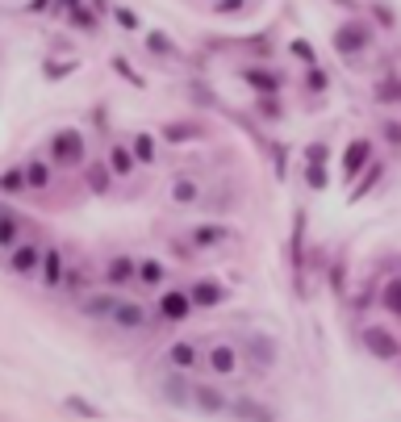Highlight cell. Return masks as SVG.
Returning a JSON list of instances; mask_svg holds the SVG:
<instances>
[{"instance_id":"obj_44","label":"cell","mask_w":401,"mask_h":422,"mask_svg":"<svg viewBox=\"0 0 401 422\" xmlns=\"http://www.w3.org/2000/svg\"><path fill=\"white\" fill-rule=\"evenodd\" d=\"M385 134H389V142H401V126H385Z\"/></svg>"},{"instance_id":"obj_22","label":"cell","mask_w":401,"mask_h":422,"mask_svg":"<svg viewBox=\"0 0 401 422\" xmlns=\"http://www.w3.org/2000/svg\"><path fill=\"white\" fill-rule=\"evenodd\" d=\"M146 50H151V54H163V59H167V54H176V42H172L167 33L151 29V33H146Z\"/></svg>"},{"instance_id":"obj_11","label":"cell","mask_w":401,"mask_h":422,"mask_svg":"<svg viewBox=\"0 0 401 422\" xmlns=\"http://www.w3.org/2000/svg\"><path fill=\"white\" fill-rule=\"evenodd\" d=\"M368 151H372V142H368V138H356V142L347 146V155H343V176H347V180H351L364 163H368Z\"/></svg>"},{"instance_id":"obj_30","label":"cell","mask_w":401,"mask_h":422,"mask_svg":"<svg viewBox=\"0 0 401 422\" xmlns=\"http://www.w3.org/2000/svg\"><path fill=\"white\" fill-rule=\"evenodd\" d=\"M71 25L84 29V33H92V29H96V17H92L88 8H71Z\"/></svg>"},{"instance_id":"obj_21","label":"cell","mask_w":401,"mask_h":422,"mask_svg":"<svg viewBox=\"0 0 401 422\" xmlns=\"http://www.w3.org/2000/svg\"><path fill=\"white\" fill-rule=\"evenodd\" d=\"M113 176H117L113 167H105V163H92V167H88V188H92V193H109Z\"/></svg>"},{"instance_id":"obj_26","label":"cell","mask_w":401,"mask_h":422,"mask_svg":"<svg viewBox=\"0 0 401 422\" xmlns=\"http://www.w3.org/2000/svg\"><path fill=\"white\" fill-rule=\"evenodd\" d=\"M21 188H29L25 167H8V172H4V193H21Z\"/></svg>"},{"instance_id":"obj_28","label":"cell","mask_w":401,"mask_h":422,"mask_svg":"<svg viewBox=\"0 0 401 422\" xmlns=\"http://www.w3.org/2000/svg\"><path fill=\"white\" fill-rule=\"evenodd\" d=\"M163 138H167V142H188V138H201V130H197V126H167Z\"/></svg>"},{"instance_id":"obj_5","label":"cell","mask_w":401,"mask_h":422,"mask_svg":"<svg viewBox=\"0 0 401 422\" xmlns=\"http://www.w3.org/2000/svg\"><path fill=\"white\" fill-rule=\"evenodd\" d=\"M364 46H368L364 25L347 21V25H339V29H335V50H339V54H364Z\"/></svg>"},{"instance_id":"obj_36","label":"cell","mask_w":401,"mask_h":422,"mask_svg":"<svg viewBox=\"0 0 401 422\" xmlns=\"http://www.w3.org/2000/svg\"><path fill=\"white\" fill-rule=\"evenodd\" d=\"M377 180H381V163H372V167L364 172V188H356V197H351V201H360V197H364V193H368V188H372Z\"/></svg>"},{"instance_id":"obj_29","label":"cell","mask_w":401,"mask_h":422,"mask_svg":"<svg viewBox=\"0 0 401 422\" xmlns=\"http://www.w3.org/2000/svg\"><path fill=\"white\" fill-rule=\"evenodd\" d=\"M0 243H4V251L17 247V218L13 213H4V222H0Z\"/></svg>"},{"instance_id":"obj_3","label":"cell","mask_w":401,"mask_h":422,"mask_svg":"<svg viewBox=\"0 0 401 422\" xmlns=\"http://www.w3.org/2000/svg\"><path fill=\"white\" fill-rule=\"evenodd\" d=\"M192 410H201V414H226L230 402H226V393L218 385H192Z\"/></svg>"},{"instance_id":"obj_19","label":"cell","mask_w":401,"mask_h":422,"mask_svg":"<svg viewBox=\"0 0 401 422\" xmlns=\"http://www.w3.org/2000/svg\"><path fill=\"white\" fill-rule=\"evenodd\" d=\"M134 163H138L134 146H113V151H109V167H113L117 176H130V172H134Z\"/></svg>"},{"instance_id":"obj_17","label":"cell","mask_w":401,"mask_h":422,"mask_svg":"<svg viewBox=\"0 0 401 422\" xmlns=\"http://www.w3.org/2000/svg\"><path fill=\"white\" fill-rule=\"evenodd\" d=\"M172 201H176V205H197V201H201V184L188 180V176H180V180L172 184Z\"/></svg>"},{"instance_id":"obj_42","label":"cell","mask_w":401,"mask_h":422,"mask_svg":"<svg viewBox=\"0 0 401 422\" xmlns=\"http://www.w3.org/2000/svg\"><path fill=\"white\" fill-rule=\"evenodd\" d=\"M259 113H264V117H280V105H276V100H268V96H264V100H259Z\"/></svg>"},{"instance_id":"obj_46","label":"cell","mask_w":401,"mask_h":422,"mask_svg":"<svg viewBox=\"0 0 401 422\" xmlns=\"http://www.w3.org/2000/svg\"><path fill=\"white\" fill-rule=\"evenodd\" d=\"M63 8H80V0H63Z\"/></svg>"},{"instance_id":"obj_2","label":"cell","mask_w":401,"mask_h":422,"mask_svg":"<svg viewBox=\"0 0 401 422\" xmlns=\"http://www.w3.org/2000/svg\"><path fill=\"white\" fill-rule=\"evenodd\" d=\"M192 306H197V301H192V293H188V289H167V293L159 297V314H163L167 322H184Z\"/></svg>"},{"instance_id":"obj_45","label":"cell","mask_w":401,"mask_h":422,"mask_svg":"<svg viewBox=\"0 0 401 422\" xmlns=\"http://www.w3.org/2000/svg\"><path fill=\"white\" fill-rule=\"evenodd\" d=\"M46 4H50V0H29V8H33V13H42Z\"/></svg>"},{"instance_id":"obj_16","label":"cell","mask_w":401,"mask_h":422,"mask_svg":"<svg viewBox=\"0 0 401 422\" xmlns=\"http://www.w3.org/2000/svg\"><path fill=\"white\" fill-rule=\"evenodd\" d=\"M59 280H63V251L50 247V251L42 255V285H46V289H59Z\"/></svg>"},{"instance_id":"obj_25","label":"cell","mask_w":401,"mask_h":422,"mask_svg":"<svg viewBox=\"0 0 401 422\" xmlns=\"http://www.w3.org/2000/svg\"><path fill=\"white\" fill-rule=\"evenodd\" d=\"M138 280L155 289V285H163V268H159L155 259H142V264H138Z\"/></svg>"},{"instance_id":"obj_15","label":"cell","mask_w":401,"mask_h":422,"mask_svg":"<svg viewBox=\"0 0 401 422\" xmlns=\"http://www.w3.org/2000/svg\"><path fill=\"white\" fill-rule=\"evenodd\" d=\"M188 293H192V301H197V306H205V310H209V306H218V301H226V289H222L218 280H197Z\"/></svg>"},{"instance_id":"obj_18","label":"cell","mask_w":401,"mask_h":422,"mask_svg":"<svg viewBox=\"0 0 401 422\" xmlns=\"http://www.w3.org/2000/svg\"><path fill=\"white\" fill-rule=\"evenodd\" d=\"M226 414H234V419H272V410L268 406H259V402H251V398H239V402H230V410Z\"/></svg>"},{"instance_id":"obj_39","label":"cell","mask_w":401,"mask_h":422,"mask_svg":"<svg viewBox=\"0 0 401 422\" xmlns=\"http://www.w3.org/2000/svg\"><path fill=\"white\" fill-rule=\"evenodd\" d=\"M251 347H255V360H259V364H272V360H276V352H272V347H268L264 339H255Z\"/></svg>"},{"instance_id":"obj_33","label":"cell","mask_w":401,"mask_h":422,"mask_svg":"<svg viewBox=\"0 0 401 422\" xmlns=\"http://www.w3.org/2000/svg\"><path fill=\"white\" fill-rule=\"evenodd\" d=\"M326 159H331L326 142H310V146H305V163H326Z\"/></svg>"},{"instance_id":"obj_13","label":"cell","mask_w":401,"mask_h":422,"mask_svg":"<svg viewBox=\"0 0 401 422\" xmlns=\"http://www.w3.org/2000/svg\"><path fill=\"white\" fill-rule=\"evenodd\" d=\"M117 306H121V301H117L113 293H92V297H84V306H80V310H84L88 318H113V310H117Z\"/></svg>"},{"instance_id":"obj_14","label":"cell","mask_w":401,"mask_h":422,"mask_svg":"<svg viewBox=\"0 0 401 422\" xmlns=\"http://www.w3.org/2000/svg\"><path fill=\"white\" fill-rule=\"evenodd\" d=\"M243 80L259 92V96H276V88H280V75H272V71H259V67H247L243 71Z\"/></svg>"},{"instance_id":"obj_23","label":"cell","mask_w":401,"mask_h":422,"mask_svg":"<svg viewBox=\"0 0 401 422\" xmlns=\"http://www.w3.org/2000/svg\"><path fill=\"white\" fill-rule=\"evenodd\" d=\"M130 146H134V155H138V163H155V138H151V134H142V130H138Z\"/></svg>"},{"instance_id":"obj_27","label":"cell","mask_w":401,"mask_h":422,"mask_svg":"<svg viewBox=\"0 0 401 422\" xmlns=\"http://www.w3.org/2000/svg\"><path fill=\"white\" fill-rule=\"evenodd\" d=\"M385 310H389L393 318H401V280H389V285H385Z\"/></svg>"},{"instance_id":"obj_40","label":"cell","mask_w":401,"mask_h":422,"mask_svg":"<svg viewBox=\"0 0 401 422\" xmlns=\"http://www.w3.org/2000/svg\"><path fill=\"white\" fill-rule=\"evenodd\" d=\"M113 67H117V71H121L130 84H138V88H142V75H138V71H130V67H126V59H113Z\"/></svg>"},{"instance_id":"obj_35","label":"cell","mask_w":401,"mask_h":422,"mask_svg":"<svg viewBox=\"0 0 401 422\" xmlns=\"http://www.w3.org/2000/svg\"><path fill=\"white\" fill-rule=\"evenodd\" d=\"M305 180H310V188H326V167H322V163H310Z\"/></svg>"},{"instance_id":"obj_31","label":"cell","mask_w":401,"mask_h":422,"mask_svg":"<svg viewBox=\"0 0 401 422\" xmlns=\"http://www.w3.org/2000/svg\"><path fill=\"white\" fill-rule=\"evenodd\" d=\"M63 406H67V410H71V414H84V419H100V410H96V406H88V402H84V398H67V402H63Z\"/></svg>"},{"instance_id":"obj_7","label":"cell","mask_w":401,"mask_h":422,"mask_svg":"<svg viewBox=\"0 0 401 422\" xmlns=\"http://www.w3.org/2000/svg\"><path fill=\"white\" fill-rule=\"evenodd\" d=\"M205 364H209L218 377H234V372H239V352H234L230 343H218V347L205 352Z\"/></svg>"},{"instance_id":"obj_1","label":"cell","mask_w":401,"mask_h":422,"mask_svg":"<svg viewBox=\"0 0 401 422\" xmlns=\"http://www.w3.org/2000/svg\"><path fill=\"white\" fill-rule=\"evenodd\" d=\"M50 159L63 163V167L80 163V159H84V134H80V130H59V134L50 138Z\"/></svg>"},{"instance_id":"obj_12","label":"cell","mask_w":401,"mask_h":422,"mask_svg":"<svg viewBox=\"0 0 401 422\" xmlns=\"http://www.w3.org/2000/svg\"><path fill=\"white\" fill-rule=\"evenodd\" d=\"M134 276H138V264H134L130 255H113L109 268H105V280H109V285H126V280H134Z\"/></svg>"},{"instance_id":"obj_10","label":"cell","mask_w":401,"mask_h":422,"mask_svg":"<svg viewBox=\"0 0 401 422\" xmlns=\"http://www.w3.org/2000/svg\"><path fill=\"white\" fill-rule=\"evenodd\" d=\"M109 322H117L121 331H138V326L146 322V310H142L138 301H121V306L113 310V318H109Z\"/></svg>"},{"instance_id":"obj_43","label":"cell","mask_w":401,"mask_h":422,"mask_svg":"<svg viewBox=\"0 0 401 422\" xmlns=\"http://www.w3.org/2000/svg\"><path fill=\"white\" fill-rule=\"evenodd\" d=\"M218 8H222V13H239V8H243V0H218Z\"/></svg>"},{"instance_id":"obj_38","label":"cell","mask_w":401,"mask_h":422,"mask_svg":"<svg viewBox=\"0 0 401 422\" xmlns=\"http://www.w3.org/2000/svg\"><path fill=\"white\" fill-rule=\"evenodd\" d=\"M305 84H310V92H322V88H326V71H322V67H310Z\"/></svg>"},{"instance_id":"obj_24","label":"cell","mask_w":401,"mask_h":422,"mask_svg":"<svg viewBox=\"0 0 401 422\" xmlns=\"http://www.w3.org/2000/svg\"><path fill=\"white\" fill-rule=\"evenodd\" d=\"M25 176H29V188H46V184H50V167L38 163V159L25 163Z\"/></svg>"},{"instance_id":"obj_32","label":"cell","mask_w":401,"mask_h":422,"mask_svg":"<svg viewBox=\"0 0 401 422\" xmlns=\"http://www.w3.org/2000/svg\"><path fill=\"white\" fill-rule=\"evenodd\" d=\"M289 50H293V54H297V59H301V63H305V67H314V59H318V54H314V46H310V42H305V38H297V42H293V46H289Z\"/></svg>"},{"instance_id":"obj_8","label":"cell","mask_w":401,"mask_h":422,"mask_svg":"<svg viewBox=\"0 0 401 422\" xmlns=\"http://www.w3.org/2000/svg\"><path fill=\"white\" fill-rule=\"evenodd\" d=\"M159 389H163V402H172L176 410H188V406H192V385H184V381L176 377V368H172V377L159 381Z\"/></svg>"},{"instance_id":"obj_4","label":"cell","mask_w":401,"mask_h":422,"mask_svg":"<svg viewBox=\"0 0 401 422\" xmlns=\"http://www.w3.org/2000/svg\"><path fill=\"white\" fill-rule=\"evenodd\" d=\"M364 343H368V352H372L377 360H398L401 356V343L385 331V326H368V331H364Z\"/></svg>"},{"instance_id":"obj_34","label":"cell","mask_w":401,"mask_h":422,"mask_svg":"<svg viewBox=\"0 0 401 422\" xmlns=\"http://www.w3.org/2000/svg\"><path fill=\"white\" fill-rule=\"evenodd\" d=\"M75 71V59L71 63H46V80H63V75H71Z\"/></svg>"},{"instance_id":"obj_20","label":"cell","mask_w":401,"mask_h":422,"mask_svg":"<svg viewBox=\"0 0 401 422\" xmlns=\"http://www.w3.org/2000/svg\"><path fill=\"white\" fill-rule=\"evenodd\" d=\"M230 230L226 226H197L192 230V247H213V243H226Z\"/></svg>"},{"instance_id":"obj_41","label":"cell","mask_w":401,"mask_h":422,"mask_svg":"<svg viewBox=\"0 0 401 422\" xmlns=\"http://www.w3.org/2000/svg\"><path fill=\"white\" fill-rule=\"evenodd\" d=\"M377 100H401V84H385V88L377 92Z\"/></svg>"},{"instance_id":"obj_6","label":"cell","mask_w":401,"mask_h":422,"mask_svg":"<svg viewBox=\"0 0 401 422\" xmlns=\"http://www.w3.org/2000/svg\"><path fill=\"white\" fill-rule=\"evenodd\" d=\"M42 255H46V251H38V243H17V247H13V259H8V268H13L17 276H29V272H38Z\"/></svg>"},{"instance_id":"obj_37","label":"cell","mask_w":401,"mask_h":422,"mask_svg":"<svg viewBox=\"0 0 401 422\" xmlns=\"http://www.w3.org/2000/svg\"><path fill=\"white\" fill-rule=\"evenodd\" d=\"M113 17H117V25H121V29H130V33L138 29V17H134L130 8H113Z\"/></svg>"},{"instance_id":"obj_9","label":"cell","mask_w":401,"mask_h":422,"mask_svg":"<svg viewBox=\"0 0 401 422\" xmlns=\"http://www.w3.org/2000/svg\"><path fill=\"white\" fill-rule=\"evenodd\" d=\"M167 364H172L176 372H188V368H197V364H201V352H197V343H188V339L172 343V347H167Z\"/></svg>"}]
</instances>
